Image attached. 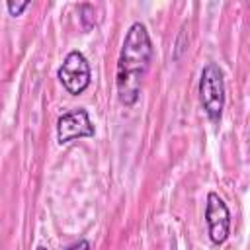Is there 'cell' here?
Instances as JSON below:
<instances>
[{
    "label": "cell",
    "instance_id": "4",
    "mask_svg": "<svg viewBox=\"0 0 250 250\" xmlns=\"http://www.w3.org/2000/svg\"><path fill=\"white\" fill-rule=\"evenodd\" d=\"M205 221L209 227V238L213 244H223L230 234V211L227 203L219 197V193H207V207H205Z\"/></svg>",
    "mask_w": 250,
    "mask_h": 250
},
{
    "label": "cell",
    "instance_id": "5",
    "mask_svg": "<svg viewBox=\"0 0 250 250\" xmlns=\"http://www.w3.org/2000/svg\"><path fill=\"white\" fill-rule=\"evenodd\" d=\"M94 135V125L90 121V115L84 107L66 111L57 121V141L61 145H66L74 139H84Z\"/></svg>",
    "mask_w": 250,
    "mask_h": 250
},
{
    "label": "cell",
    "instance_id": "8",
    "mask_svg": "<svg viewBox=\"0 0 250 250\" xmlns=\"http://www.w3.org/2000/svg\"><path fill=\"white\" fill-rule=\"evenodd\" d=\"M66 250H90V242L88 240H78V242H74V244H70Z\"/></svg>",
    "mask_w": 250,
    "mask_h": 250
},
{
    "label": "cell",
    "instance_id": "3",
    "mask_svg": "<svg viewBox=\"0 0 250 250\" xmlns=\"http://www.w3.org/2000/svg\"><path fill=\"white\" fill-rule=\"evenodd\" d=\"M59 80L62 82L64 90L72 96H80L92 82V70H90V62L84 57V53L80 51H70L62 64L57 70Z\"/></svg>",
    "mask_w": 250,
    "mask_h": 250
},
{
    "label": "cell",
    "instance_id": "2",
    "mask_svg": "<svg viewBox=\"0 0 250 250\" xmlns=\"http://www.w3.org/2000/svg\"><path fill=\"white\" fill-rule=\"evenodd\" d=\"M199 98L207 117L213 123H219L225 109V78H223V70L215 62L205 64L201 70Z\"/></svg>",
    "mask_w": 250,
    "mask_h": 250
},
{
    "label": "cell",
    "instance_id": "6",
    "mask_svg": "<svg viewBox=\"0 0 250 250\" xmlns=\"http://www.w3.org/2000/svg\"><path fill=\"white\" fill-rule=\"evenodd\" d=\"M80 21H82V25H84V29H90V27H94V18H92V14H94V8L90 6V4H80Z\"/></svg>",
    "mask_w": 250,
    "mask_h": 250
},
{
    "label": "cell",
    "instance_id": "1",
    "mask_svg": "<svg viewBox=\"0 0 250 250\" xmlns=\"http://www.w3.org/2000/svg\"><path fill=\"white\" fill-rule=\"evenodd\" d=\"M152 41L146 27L141 21H135L125 35L119 61H117V96L123 105H133L139 100L141 84L148 66L152 62Z\"/></svg>",
    "mask_w": 250,
    "mask_h": 250
},
{
    "label": "cell",
    "instance_id": "7",
    "mask_svg": "<svg viewBox=\"0 0 250 250\" xmlns=\"http://www.w3.org/2000/svg\"><path fill=\"white\" fill-rule=\"evenodd\" d=\"M6 8H8L10 16H20L25 8H29V2H8Z\"/></svg>",
    "mask_w": 250,
    "mask_h": 250
},
{
    "label": "cell",
    "instance_id": "9",
    "mask_svg": "<svg viewBox=\"0 0 250 250\" xmlns=\"http://www.w3.org/2000/svg\"><path fill=\"white\" fill-rule=\"evenodd\" d=\"M35 250H47V248H45V246H37Z\"/></svg>",
    "mask_w": 250,
    "mask_h": 250
}]
</instances>
